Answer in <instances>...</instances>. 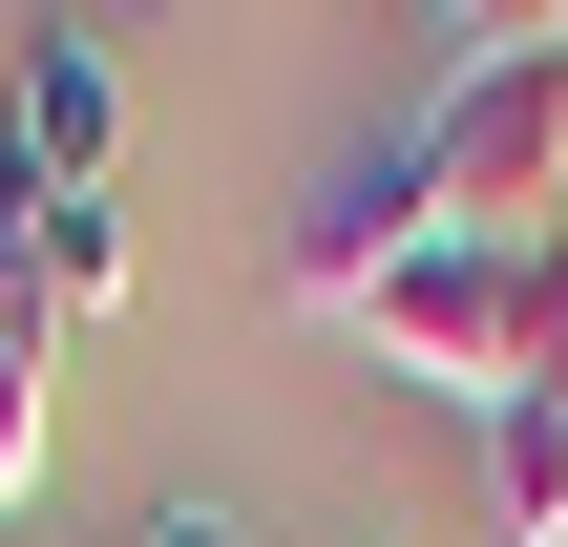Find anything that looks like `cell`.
Wrapping results in <instances>:
<instances>
[{"label":"cell","mask_w":568,"mask_h":547,"mask_svg":"<svg viewBox=\"0 0 568 547\" xmlns=\"http://www.w3.org/2000/svg\"><path fill=\"white\" fill-rule=\"evenodd\" d=\"M337 337H358L379 379H422V401H464V422H485V401H527V379H548V337H568V232H422Z\"/></svg>","instance_id":"obj_1"},{"label":"cell","mask_w":568,"mask_h":547,"mask_svg":"<svg viewBox=\"0 0 568 547\" xmlns=\"http://www.w3.org/2000/svg\"><path fill=\"white\" fill-rule=\"evenodd\" d=\"M400 169L443 232H568V42L548 21H464V63L400 105Z\"/></svg>","instance_id":"obj_2"},{"label":"cell","mask_w":568,"mask_h":547,"mask_svg":"<svg viewBox=\"0 0 568 547\" xmlns=\"http://www.w3.org/2000/svg\"><path fill=\"white\" fill-rule=\"evenodd\" d=\"M105 148H126V63H105V21H42V42H0V211H42V190H105Z\"/></svg>","instance_id":"obj_3"},{"label":"cell","mask_w":568,"mask_h":547,"mask_svg":"<svg viewBox=\"0 0 568 547\" xmlns=\"http://www.w3.org/2000/svg\"><path fill=\"white\" fill-rule=\"evenodd\" d=\"M485 506H506V547H568V379L485 401Z\"/></svg>","instance_id":"obj_4"},{"label":"cell","mask_w":568,"mask_h":547,"mask_svg":"<svg viewBox=\"0 0 568 547\" xmlns=\"http://www.w3.org/2000/svg\"><path fill=\"white\" fill-rule=\"evenodd\" d=\"M21 295H42V337L105 316V295H126V211H105V190H42V211H21Z\"/></svg>","instance_id":"obj_5"},{"label":"cell","mask_w":568,"mask_h":547,"mask_svg":"<svg viewBox=\"0 0 568 547\" xmlns=\"http://www.w3.org/2000/svg\"><path fill=\"white\" fill-rule=\"evenodd\" d=\"M0 506H42V337H0Z\"/></svg>","instance_id":"obj_6"},{"label":"cell","mask_w":568,"mask_h":547,"mask_svg":"<svg viewBox=\"0 0 568 547\" xmlns=\"http://www.w3.org/2000/svg\"><path fill=\"white\" fill-rule=\"evenodd\" d=\"M126 547H274V527H253L232 485H169V506H148V527H126Z\"/></svg>","instance_id":"obj_7"}]
</instances>
